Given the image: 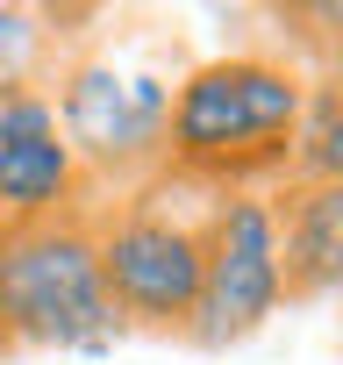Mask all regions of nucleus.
Listing matches in <instances>:
<instances>
[{"label": "nucleus", "instance_id": "nucleus-1", "mask_svg": "<svg viewBox=\"0 0 343 365\" xmlns=\"http://www.w3.org/2000/svg\"><path fill=\"white\" fill-rule=\"evenodd\" d=\"M307 115V72L272 51H229L194 65L172 86L164 172L157 187L194 194H258L272 179H293Z\"/></svg>", "mask_w": 343, "mask_h": 365}, {"label": "nucleus", "instance_id": "nucleus-2", "mask_svg": "<svg viewBox=\"0 0 343 365\" xmlns=\"http://www.w3.org/2000/svg\"><path fill=\"white\" fill-rule=\"evenodd\" d=\"M115 336L93 201L0 230V351H100Z\"/></svg>", "mask_w": 343, "mask_h": 365}, {"label": "nucleus", "instance_id": "nucleus-3", "mask_svg": "<svg viewBox=\"0 0 343 365\" xmlns=\"http://www.w3.org/2000/svg\"><path fill=\"white\" fill-rule=\"evenodd\" d=\"M201 215H172L164 187H143V194H122L115 208H100V279H107L122 329H150V336L194 329L201 265H208Z\"/></svg>", "mask_w": 343, "mask_h": 365}, {"label": "nucleus", "instance_id": "nucleus-4", "mask_svg": "<svg viewBox=\"0 0 343 365\" xmlns=\"http://www.w3.org/2000/svg\"><path fill=\"white\" fill-rule=\"evenodd\" d=\"M58 122L86 179H107L122 194L157 187L172 86L157 72H122L115 58H79L58 72Z\"/></svg>", "mask_w": 343, "mask_h": 365}, {"label": "nucleus", "instance_id": "nucleus-5", "mask_svg": "<svg viewBox=\"0 0 343 365\" xmlns=\"http://www.w3.org/2000/svg\"><path fill=\"white\" fill-rule=\"evenodd\" d=\"M201 244H208V265H201V308H194L186 344L229 351L250 329H265V315H279V301H286L272 201L265 194H208Z\"/></svg>", "mask_w": 343, "mask_h": 365}, {"label": "nucleus", "instance_id": "nucleus-6", "mask_svg": "<svg viewBox=\"0 0 343 365\" xmlns=\"http://www.w3.org/2000/svg\"><path fill=\"white\" fill-rule=\"evenodd\" d=\"M86 201V172L65 143L58 101L43 86H22L0 101V230L43 222Z\"/></svg>", "mask_w": 343, "mask_h": 365}, {"label": "nucleus", "instance_id": "nucleus-7", "mask_svg": "<svg viewBox=\"0 0 343 365\" xmlns=\"http://www.w3.org/2000/svg\"><path fill=\"white\" fill-rule=\"evenodd\" d=\"M286 301H343V179H286L272 194Z\"/></svg>", "mask_w": 343, "mask_h": 365}, {"label": "nucleus", "instance_id": "nucleus-8", "mask_svg": "<svg viewBox=\"0 0 343 365\" xmlns=\"http://www.w3.org/2000/svg\"><path fill=\"white\" fill-rule=\"evenodd\" d=\"M58 15L43 8H0V101L22 93V86H43V65L58 51Z\"/></svg>", "mask_w": 343, "mask_h": 365}, {"label": "nucleus", "instance_id": "nucleus-9", "mask_svg": "<svg viewBox=\"0 0 343 365\" xmlns=\"http://www.w3.org/2000/svg\"><path fill=\"white\" fill-rule=\"evenodd\" d=\"M293 179H343V86H329V79H307Z\"/></svg>", "mask_w": 343, "mask_h": 365}, {"label": "nucleus", "instance_id": "nucleus-10", "mask_svg": "<svg viewBox=\"0 0 343 365\" xmlns=\"http://www.w3.org/2000/svg\"><path fill=\"white\" fill-rule=\"evenodd\" d=\"M279 22H293V43L315 58V79L343 86V0H329V8H293Z\"/></svg>", "mask_w": 343, "mask_h": 365}]
</instances>
